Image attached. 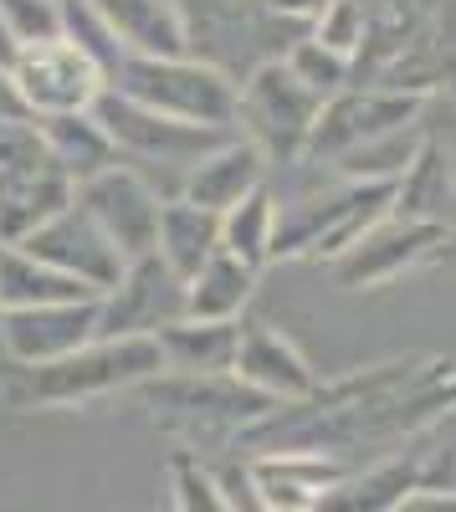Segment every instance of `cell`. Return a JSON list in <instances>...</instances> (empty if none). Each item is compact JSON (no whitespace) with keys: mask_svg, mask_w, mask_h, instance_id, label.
<instances>
[{"mask_svg":"<svg viewBox=\"0 0 456 512\" xmlns=\"http://www.w3.org/2000/svg\"><path fill=\"white\" fill-rule=\"evenodd\" d=\"M426 98L421 93H400V88H344L339 98H328L323 103V118L313 128V139H308V164L318 159H339L369 139H380V134H395V128H416Z\"/></svg>","mask_w":456,"mask_h":512,"instance_id":"12","label":"cell"},{"mask_svg":"<svg viewBox=\"0 0 456 512\" xmlns=\"http://www.w3.org/2000/svg\"><path fill=\"white\" fill-rule=\"evenodd\" d=\"M93 118L108 128V139L118 144L123 164H134L139 175H149L154 185H159V175H175V185H185V175L205 154L221 149L226 139H236V128L185 123V118H170V113H154L144 103H129L118 93H103L93 103Z\"/></svg>","mask_w":456,"mask_h":512,"instance_id":"5","label":"cell"},{"mask_svg":"<svg viewBox=\"0 0 456 512\" xmlns=\"http://www.w3.org/2000/svg\"><path fill=\"white\" fill-rule=\"evenodd\" d=\"M139 395L164 415V425L195 436V441H226V436H246L262 415L277 410L272 395L252 390L236 374H175L164 369L149 384H139Z\"/></svg>","mask_w":456,"mask_h":512,"instance_id":"6","label":"cell"},{"mask_svg":"<svg viewBox=\"0 0 456 512\" xmlns=\"http://www.w3.org/2000/svg\"><path fill=\"white\" fill-rule=\"evenodd\" d=\"M88 11L123 41L149 57H190L175 0H88Z\"/></svg>","mask_w":456,"mask_h":512,"instance_id":"18","label":"cell"},{"mask_svg":"<svg viewBox=\"0 0 456 512\" xmlns=\"http://www.w3.org/2000/svg\"><path fill=\"white\" fill-rule=\"evenodd\" d=\"M456 410V364L451 359H395L364 374L318 384L308 400L277 405L241 436L246 451H323L344 456L354 446H380L395 436L416 441L426 425Z\"/></svg>","mask_w":456,"mask_h":512,"instance_id":"1","label":"cell"},{"mask_svg":"<svg viewBox=\"0 0 456 512\" xmlns=\"http://www.w3.org/2000/svg\"><path fill=\"white\" fill-rule=\"evenodd\" d=\"M77 200L93 210V221L113 236V246L123 251V262H139L159 246V216H164V195L149 175H139L134 164H113L103 175L82 180Z\"/></svg>","mask_w":456,"mask_h":512,"instance_id":"10","label":"cell"},{"mask_svg":"<svg viewBox=\"0 0 456 512\" xmlns=\"http://www.w3.org/2000/svg\"><path fill=\"white\" fill-rule=\"evenodd\" d=\"M416 466H421V487L456 492V410H446L436 425H426L416 436Z\"/></svg>","mask_w":456,"mask_h":512,"instance_id":"29","label":"cell"},{"mask_svg":"<svg viewBox=\"0 0 456 512\" xmlns=\"http://www.w3.org/2000/svg\"><path fill=\"white\" fill-rule=\"evenodd\" d=\"M287 67H293L303 82H308V88L328 103V98H339L344 88H349V77H354V57H344V52H334V47H328V41H318L313 31L298 41V47L293 52H287L282 57Z\"/></svg>","mask_w":456,"mask_h":512,"instance_id":"28","label":"cell"},{"mask_svg":"<svg viewBox=\"0 0 456 512\" xmlns=\"http://www.w3.org/2000/svg\"><path fill=\"white\" fill-rule=\"evenodd\" d=\"M103 328V297L93 303H47V308H6L0 313V349L6 364H52L93 344Z\"/></svg>","mask_w":456,"mask_h":512,"instance_id":"14","label":"cell"},{"mask_svg":"<svg viewBox=\"0 0 456 512\" xmlns=\"http://www.w3.org/2000/svg\"><path fill=\"white\" fill-rule=\"evenodd\" d=\"M221 241L231 256H241L246 267H267L272 262V241H277V195L262 185L257 195H246L236 210L221 216Z\"/></svg>","mask_w":456,"mask_h":512,"instance_id":"26","label":"cell"},{"mask_svg":"<svg viewBox=\"0 0 456 512\" xmlns=\"http://www.w3.org/2000/svg\"><path fill=\"white\" fill-rule=\"evenodd\" d=\"M175 11L190 57L221 67L236 82H246L267 62H282L313 31L308 21L272 11L267 0H175Z\"/></svg>","mask_w":456,"mask_h":512,"instance_id":"3","label":"cell"},{"mask_svg":"<svg viewBox=\"0 0 456 512\" xmlns=\"http://www.w3.org/2000/svg\"><path fill=\"white\" fill-rule=\"evenodd\" d=\"M441 205H451V154L426 139L416 164L405 169L400 180V195H395V216H410V221H441Z\"/></svg>","mask_w":456,"mask_h":512,"instance_id":"27","label":"cell"},{"mask_svg":"<svg viewBox=\"0 0 456 512\" xmlns=\"http://www.w3.org/2000/svg\"><path fill=\"white\" fill-rule=\"evenodd\" d=\"M313 36L328 41V47L344 52V57H359L364 36H369V6H364V0H339V6H328L313 21Z\"/></svg>","mask_w":456,"mask_h":512,"instance_id":"31","label":"cell"},{"mask_svg":"<svg viewBox=\"0 0 456 512\" xmlns=\"http://www.w3.org/2000/svg\"><path fill=\"white\" fill-rule=\"evenodd\" d=\"M16 47H21V41L11 36V26H6V16H0V62H6V67L16 62Z\"/></svg>","mask_w":456,"mask_h":512,"instance_id":"36","label":"cell"},{"mask_svg":"<svg viewBox=\"0 0 456 512\" xmlns=\"http://www.w3.org/2000/svg\"><path fill=\"white\" fill-rule=\"evenodd\" d=\"M175 507L180 512H236L231 492L195 456H175Z\"/></svg>","mask_w":456,"mask_h":512,"instance_id":"30","label":"cell"},{"mask_svg":"<svg viewBox=\"0 0 456 512\" xmlns=\"http://www.w3.org/2000/svg\"><path fill=\"white\" fill-rule=\"evenodd\" d=\"M0 16H6L16 41H47V36L67 31L62 0H0Z\"/></svg>","mask_w":456,"mask_h":512,"instance_id":"32","label":"cell"},{"mask_svg":"<svg viewBox=\"0 0 456 512\" xmlns=\"http://www.w3.org/2000/svg\"><path fill=\"white\" fill-rule=\"evenodd\" d=\"M267 169H272V159L252 139L236 134V139H226L221 149H211L190 169L180 195L195 200V205H205V210H216V216H226V210H236L246 195H257L267 185Z\"/></svg>","mask_w":456,"mask_h":512,"instance_id":"17","label":"cell"},{"mask_svg":"<svg viewBox=\"0 0 456 512\" xmlns=\"http://www.w3.org/2000/svg\"><path fill=\"white\" fill-rule=\"evenodd\" d=\"M36 123H41V134H47L52 154L62 159V169H67L77 185L103 175V169H113V164H123L118 144L108 139V128L93 113H62V118H36Z\"/></svg>","mask_w":456,"mask_h":512,"instance_id":"23","label":"cell"},{"mask_svg":"<svg viewBox=\"0 0 456 512\" xmlns=\"http://www.w3.org/2000/svg\"><path fill=\"white\" fill-rule=\"evenodd\" d=\"M421 144L426 139L416 134V128H395V134H380V139H369V144L328 159V164H334L339 180H354V185H400L405 169L416 164Z\"/></svg>","mask_w":456,"mask_h":512,"instance_id":"25","label":"cell"},{"mask_svg":"<svg viewBox=\"0 0 456 512\" xmlns=\"http://www.w3.org/2000/svg\"><path fill=\"white\" fill-rule=\"evenodd\" d=\"M257 267H246L241 256L231 251H216L185 287H190V318H211V323H231L241 318V308L252 303L257 292Z\"/></svg>","mask_w":456,"mask_h":512,"instance_id":"24","label":"cell"},{"mask_svg":"<svg viewBox=\"0 0 456 512\" xmlns=\"http://www.w3.org/2000/svg\"><path fill=\"white\" fill-rule=\"evenodd\" d=\"M164 369L170 364H164L159 338H93L52 364H6V400L21 410L93 405L103 395L139 390Z\"/></svg>","mask_w":456,"mask_h":512,"instance_id":"2","label":"cell"},{"mask_svg":"<svg viewBox=\"0 0 456 512\" xmlns=\"http://www.w3.org/2000/svg\"><path fill=\"white\" fill-rule=\"evenodd\" d=\"M0 118H31V108L21 98V82H16V72L6 62H0Z\"/></svg>","mask_w":456,"mask_h":512,"instance_id":"34","label":"cell"},{"mask_svg":"<svg viewBox=\"0 0 456 512\" xmlns=\"http://www.w3.org/2000/svg\"><path fill=\"white\" fill-rule=\"evenodd\" d=\"M446 221H410V216H385L369 226L344 256H334V277L344 287H385L405 277L410 267H426L446 251Z\"/></svg>","mask_w":456,"mask_h":512,"instance_id":"11","label":"cell"},{"mask_svg":"<svg viewBox=\"0 0 456 512\" xmlns=\"http://www.w3.org/2000/svg\"><path fill=\"white\" fill-rule=\"evenodd\" d=\"M21 98L31 118H62V113H93V103L108 93L103 62L82 47L77 36H47V41H21L11 62Z\"/></svg>","mask_w":456,"mask_h":512,"instance_id":"8","label":"cell"},{"mask_svg":"<svg viewBox=\"0 0 456 512\" xmlns=\"http://www.w3.org/2000/svg\"><path fill=\"white\" fill-rule=\"evenodd\" d=\"M11 246H26L31 256H41V262H52V267L82 277L93 292L118 287L123 267H129V262H123V251L113 246V236L93 221V210L82 200L62 205L52 221H41L26 241H11Z\"/></svg>","mask_w":456,"mask_h":512,"instance_id":"13","label":"cell"},{"mask_svg":"<svg viewBox=\"0 0 456 512\" xmlns=\"http://www.w3.org/2000/svg\"><path fill=\"white\" fill-rule=\"evenodd\" d=\"M154 251L190 282L216 251H226V241H221V216H216V210H205V205H195V200H185V195L164 200L159 246H154Z\"/></svg>","mask_w":456,"mask_h":512,"instance_id":"21","label":"cell"},{"mask_svg":"<svg viewBox=\"0 0 456 512\" xmlns=\"http://www.w3.org/2000/svg\"><path fill=\"white\" fill-rule=\"evenodd\" d=\"M236 379H246L252 390L272 395L277 405L308 400L318 390V374L308 369V359L287 344L272 323H241V349H236Z\"/></svg>","mask_w":456,"mask_h":512,"instance_id":"16","label":"cell"},{"mask_svg":"<svg viewBox=\"0 0 456 512\" xmlns=\"http://www.w3.org/2000/svg\"><path fill=\"white\" fill-rule=\"evenodd\" d=\"M267 6L282 11V16H293V21H308V26H313L328 6H339V0H267Z\"/></svg>","mask_w":456,"mask_h":512,"instance_id":"35","label":"cell"},{"mask_svg":"<svg viewBox=\"0 0 456 512\" xmlns=\"http://www.w3.org/2000/svg\"><path fill=\"white\" fill-rule=\"evenodd\" d=\"M77 200V180L52 154L36 118H0V241H26Z\"/></svg>","mask_w":456,"mask_h":512,"instance_id":"4","label":"cell"},{"mask_svg":"<svg viewBox=\"0 0 456 512\" xmlns=\"http://www.w3.org/2000/svg\"><path fill=\"white\" fill-rule=\"evenodd\" d=\"M164 364L175 374H231L241 349V318L211 323V318H180L175 328L159 333Z\"/></svg>","mask_w":456,"mask_h":512,"instance_id":"22","label":"cell"},{"mask_svg":"<svg viewBox=\"0 0 456 512\" xmlns=\"http://www.w3.org/2000/svg\"><path fill=\"white\" fill-rule=\"evenodd\" d=\"M349 466L323 451H272L246 461V482L267 512H318L328 487H339Z\"/></svg>","mask_w":456,"mask_h":512,"instance_id":"15","label":"cell"},{"mask_svg":"<svg viewBox=\"0 0 456 512\" xmlns=\"http://www.w3.org/2000/svg\"><path fill=\"white\" fill-rule=\"evenodd\" d=\"M416 487H421V466H416V451H405V456L364 466V472H349L339 487H328L318 512H395Z\"/></svg>","mask_w":456,"mask_h":512,"instance_id":"20","label":"cell"},{"mask_svg":"<svg viewBox=\"0 0 456 512\" xmlns=\"http://www.w3.org/2000/svg\"><path fill=\"white\" fill-rule=\"evenodd\" d=\"M318 118H323V98L287 62H267L241 82L236 134L252 139L277 169L298 164L308 154Z\"/></svg>","mask_w":456,"mask_h":512,"instance_id":"7","label":"cell"},{"mask_svg":"<svg viewBox=\"0 0 456 512\" xmlns=\"http://www.w3.org/2000/svg\"><path fill=\"white\" fill-rule=\"evenodd\" d=\"M190 318V287L159 251L123 267L118 287L103 292V328L98 338H159Z\"/></svg>","mask_w":456,"mask_h":512,"instance_id":"9","label":"cell"},{"mask_svg":"<svg viewBox=\"0 0 456 512\" xmlns=\"http://www.w3.org/2000/svg\"><path fill=\"white\" fill-rule=\"evenodd\" d=\"M395 512H456V492H446V487H416Z\"/></svg>","mask_w":456,"mask_h":512,"instance_id":"33","label":"cell"},{"mask_svg":"<svg viewBox=\"0 0 456 512\" xmlns=\"http://www.w3.org/2000/svg\"><path fill=\"white\" fill-rule=\"evenodd\" d=\"M93 292L82 277L41 262L26 246H0V313L6 308H47V303H93Z\"/></svg>","mask_w":456,"mask_h":512,"instance_id":"19","label":"cell"}]
</instances>
